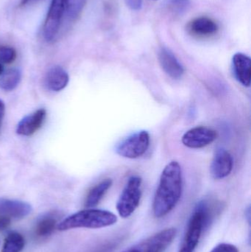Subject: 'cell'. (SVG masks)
<instances>
[{"instance_id": "obj_19", "label": "cell", "mask_w": 251, "mask_h": 252, "mask_svg": "<svg viewBox=\"0 0 251 252\" xmlns=\"http://www.w3.org/2000/svg\"><path fill=\"white\" fill-rule=\"evenodd\" d=\"M56 226H57V219L54 216H44L36 223L35 235L39 238H45L54 232Z\"/></svg>"}, {"instance_id": "obj_3", "label": "cell", "mask_w": 251, "mask_h": 252, "mask_svg": "<svg viewBox=\"0 0 251 252\" xmlns=\"http://www.w3.org/2000/svg\"><path fill=\"white\" fill-rule=\"evenodd\" d=\"M209 201H202L197 205L189 222L187 232L178 252H194L203 229L209 223L213 213V207Z\"/></svg>"}, {"instance_id": "obj_21", "label": "cell", "mask_w": 251, "mask_h": 252, "mask_svg": "<svg viewBox=\"0 0 251 252\" xmlns=\"http://www.w3.org/2000/svg\"><path fill=\"white\" fill-rule=\"evenodd\" d=\"M190 6L189 0H168L167 3V7L175 15L183 14L188 10Z\"/></svg>"}, {"instance_id": "obj_17", "label": "cell", "mask_w": 251, "mask_h": 252, "mask_svg": "<svg viewBox=\"0 0 251 252\" xmlns=\"http://www.w3.org/2000/svg\"><path fill=\"white\" fill-rule=\"evenodd\" d=\"M22 79V72L17 68L8 69L0 77V88L6 92L13 91Z\"/></svg>"}, {"instance_id": "obj_23", "label": "cell", "mask_w": 251, "mask_h": 252, "mask_svg": "<svg viewBox=\"0 0 251 252\" xmlns=\"http://www.w3.org/2000/svg\"><path fill=\"white\" fill-rule=\"evenodd\" d=\"M210 252H240L235 246L229 244H221Z\"/></svg>"}, {"instance_id": "obj_22", "label": "cell", "mask_w": 251, "mask_h": 252, "mask_svg": "<svg viewBox=\"0 0 251 252\" xmlns=\"http://www.w3.org/2000/svg\"><path fill=\"white\" fill-rule=\"evenodd\" d=\"M16 51L9 46H0V62L11 63L16 60Z\"/></svg>"}, {"instance_id": "obj_10", "label": "cell", "mask_w": 251, "mask_h": 252, "mask_svg": "<svg viewBox=\"0 0 251 252\" xmlns=\"http://www.w3.org/2000/svg\"><path fill=\"white\" fill-rule=\"evenodd\" d=\"M233 158L231 154L223 148H220L215 152L211 163V174L215 179L227 177L233 169Z\"/></svg>"}, {"instance_id": "obj_4", "label": "cell", "mask_w": 251, "mask_h": 252, "mask_svg": "<svg viewBox=\"0 0 251 252\" xmlns=\"http://www.w3.org/2000/svg\"><path fill=\"white\" fill-rule=\"evenodd\" d=\"M141 179L139 176L130 178L118 200L116 210L121 217H130L139 205L141 198Z\"/></svg>"}, {"instance_id": "obj_13", "label": "cell", "mask_w": 251, "mask_h": 252, "mask_svg": "<svg viewBox=\"0 0 251 252\" xmlns=\"http://www.w3.org/2000/svg\"><path fill=\"white\" fill-rule=\"evenodd\" d=\"M159 61L164 71L173 79H179L184 75L182 65L175 55L167 48L163 47L159 50Z\"/></svg>"}, {"instance_id": "obj_25", "label": "cell", "mask_w": 251, "mask_h": 252, "mask_svg": "<svg viewBox=\"0 0 251 252\" xmlns=\"http://www.w3.org/2000/svg\"><path fill=\"white\" fill-rule=\"evenodd\" d=\"M11 221L12 220H10V219L0 218V231L7 229V228L10 226Z\"/></svg>"}, {"instance_id": "obj_2", "label": "cell", "mask_w": 251, "mask_h": 252, "mask_svg": "<svg viewBox=\"0 0 251 252\" xmlns=\"http://www.w3.org/2000/svg\"><path fill=\"white\" fill-rule=\"evenodd\" d=\"M117 222V217L107 210L88 209L71 215L57 224L60 231L77 228L100 229L112 226Z\"/></svg>"}, {"instance_id": "obj_9", "label": "cell", "mask_w": 251, "mask_h": 252, "mask_svg": "<svg viewBox=\"0 0 251 252\" xmlns=\"http://www.w3.org/2000/svg\"><path fill=\"white\" fill-rule=\"evenodd\" d=\"M30 204L19 200L0 198V218L10 220H19L30 214Z\"/></svg>"}, {"instance_id": "obj_26", "label": "cell", "mask_w": 251, "mask_h": 252, "mask_svg": "<svg viewBox=\"0 0 251 252\" xmlns=\"http://www.w3.org/2000/svg\"><path fill=\"white\" fill-rule=\"evenodd\" d=\"M4 113H5V105H4V102L0 99V127H1L3 118H4Z\"/></svg>"}, {"instance_id": "obj_7", "label": "cell", "mask_w": 251, "mask_h": 252, "mask_svg": "<svg viewBox=\"0 0 251 252\" xmlns=\"http://www.w3.org/2000/svg\"><path fill=\"white\" fill-rule=\"evenodd\" d=\"M64 13V0H52L43 27V36L47 42H53L57 38Z\"/></svg>"}, {"instance_id": "obj_16", "label": "cell", "mask_w": 251, "mask_h": 252, "mask_svg": "<svg viewBox=\"0 0 251 252\" xmlns=\"http://www.w3.org/2000/svg\"><path fill=\"white\" fill-rule=\"evenodd\" d=\"M112 185V180L110 179H105L103 182L95 185L87 195L85 201V207L87 208L96 207L106 195Z\"/></svg>"}, {"instance_id": "obj_5", "label": "cell", "mask_w": 251, "mask_h": 252, "mask_svg": "<svg viewBox=\"0 0 251 252\" xmlns=\"http://www.w3.org/2000/svg\"><path fill=\"white\" fill-rule=\"evenodd\" d=\"M175 228H168L122 252H165L176 236Z\"/></svg>"}, {"instance_id": "obj_28", "label": "cell", "mask_w": 251, "mask_h": 252, "mask_svg": "<svg viewBox=\"0 0 251 252\" xmlns=\"http://www.w3.org/2000/svg\"><path fill=\"white\" fill-rule=\"evenodd\" d=\"M4 72V68H3L2 63L0 62V75Z\"/></svg>"}, {"instance_id": "obj_18", "label": "cell", "mask_w": 251, "mask_h": 252, "mask_svg": "<svg viewBox=\"0 0 251 252\" xmlns=\"http://www.w3.org/2000/svg\"><path fill=\"white\" fill-rule=\"evenodd\" d=\"M25 245L23 235L19 232H10L4 239L1 252H22Z\"/></svg>"}, {"instance_id": "obj_27", "label": "cell", "mask_w": 251, "mask_h": 252, "mask_svg": "<svg viewBox=\"0 0 251 252\" xmlns=\"http://www.w3.org/2000/svg\"><path fill=\"white\" fill-rule=\"evenodd\" d=\"M41 1V0H21L20 5H28V4H34V3L38 2V1Z\"/></svg>"}, {"instance_id": "obj_24", "label": "cell", "mask_w": 251, "mask_h": 252, "mask_svg": "<svg viewBox=\"0 0 251 252\" xmlns=\"http://www.w3.org/2000/svg\"><path fill=\"white\" fill-rule=\"evenodd\" d=\"M127 6L133 10H139L142 7V0H125Z\"/></svg>"}, {"instance_id": "obj_1", "label": "cell", "mask_w": 251, "mask_h": 252, "mask_svg": "<svg viewBox=\"0 0 251 252\" xmlns=\"http://www.w3.org/2000/svg\"><path fill=\"white\" fill-rule=\"evenodd\" d=\"M182 170L179 163L171 161L161 175L159 188L153 201V214L161 219L169 214L178 204L182 194Z\"/></svg>"}, {"instance_id": "obj_8", "label": "cell", "mask_w": 251, "mask_h": 252, "mask_svg": "<svg viewBox=\"0 0 251 252\" xmlns=\"http://www.w3.org/2000/svg\"><path fill=\"white\" fill-rule=\"evenodd\" d=\"M217 137L218 133L215 130L204 126H198L186 132L183 136L182 142L188 148L197 149L210 145Z\"/></svg>"}, {"instance_id": "obj_6", "label": "cell", "mask_w": 251, "mask_h": 252, "mask_svg": "<svg viewBox=\"0 0 251 252\" xmlns=\"http://www.w3.org/2000/svg\"><path fill=\"white\" fill-rule=\"evenodd\" d=\"M150 135L146 130H141L127 137L118 144L116 148L117 154L128 158L141 157L148 149Z\"/></svg>"}, {"instance_id": "obj_15", "label": "cell", "mask_w": 251, "mask_h": 252, "mask_svg": "<svg viewBox=\"0 0 251 252\" xmlns=\"http://www.w3.org/2000/svg\"><path fill=\"white\" fill-rule=\"evenodd\" d=\"M233 67L236 78L245 87L251 85V61L249 56L237 53L233 56Z\"/></svg>"}, {"instance_id": "obj_14", "label": "cell", "mask_w": 251, "mask_h": 252, "mask_svg": "<svg viewBox=\"0 0 251 252\" xmlns=\"http://www.w3.org/2000/svg\"><path fill=\"white\" fill-rule=\"evenodd\" d=\"M69 78L66 71L60 66L49 69L44 78V84L52 92H60L67 86Z\"/></svg>"}, {"instance_id": "obj_20", "label": "cell", "mask_w": 251, "mask_h": 252, "mask_svg": "<svg viewBox=\"0 0 251 252\" xmlns=\"http://www.w3.org/2000/svg\"><path fill=\"white\" fill-rule=\"evenodd\" d=\"M87 0H64L65 13L68 19L75 21L80 17Z\"/></svg>"}, {"instance_id": "obj_12", "label": "cell", "mask_w": 251, "mask_h": 252, "mask_svg": "<svg viewBox=\"0 0 251 252\" xmlns=\"http://www.w3.org/2000/svg\"><path fill=\"white\" fill-rule=\"evenodd\" d=\"M187 31L197 37H210L219 31V26L214 19L207 16L195 18L187 25Z\"/></svg>"}, {"instance_id": "obj_11", "label": "cell", "mask_w": 251, "mask_h": 252, "mask_svg": "<svg viewBox=\"0 0 251 252\" xmlns=\"http://www.w3.org/2000/svg\"><path fill=\"white\" fill-rule=\"evenodd\" d=\"M47 116L45 109H41L21 120L16 127V133L22 136H29L35 133L42 126Z\"/></svg>"}]
</instances>
